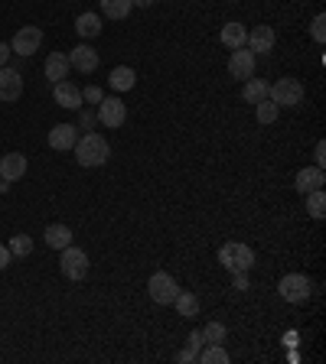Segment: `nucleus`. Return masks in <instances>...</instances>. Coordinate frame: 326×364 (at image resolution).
<instances>
[{"label": "nucleus", "instance_id": "obj_1", "mask_svg": "<svg viewBox=\"0 0 326 364\" xmlns=\"http://www.w3.org/2000/svg\"><path fill=\"white\" fill-rule=\"evenodd\" d=\"M76 150V160L78 166H105L111 156V147H108V140L101 137V134H85V137H78V143L72 147Z\"/></svg>", "mask_w": 326, "mask_h": 364}, {"label": "nucleus", "instance_id": "obj_2", "mask_svg": "<svg viewBox=\"0 0 326 364\" xmlns=\"http://www.w3.org/2000/svg\"><path fill=\"white\" fill-rule=\"evenodd\" d=\"M218 264L228 270V273H248L255 267V251L248 244H239V241H228V244L218 247Z\"/></svg>", "mask_w": 326, "mask_h": 364}, {"label": "nucleus", "instance_id": "obj_3", "mask_svg": "<svg viewBox=\"0 0 326 364\" xmlns=\"http://www.w3.org/2000/svg\"><path fill=\"white\" fill-rule=\"evenodd\" d=\"M59 270H62V277L72 280V283L85 280L88 277V254L76 244L62 247V251H59Z\"/></svg>", "mask_w": 326, "mask_h": 364}, {"label": "nucleus", "instance_id": "obj_4", "mask_svg": "<svg viewBox=\"0 0 326 364\" xmlns=\"http://www.w3.org/2000/svg\"><path fill=\"white\" fill-rule=\"evenodd\" d=\"M268 98L277 107H297L304 101V85L297 78H277L274 85H268Z\"/></svg>", "mask_w": 326, "mask_h": 364}, {"label": "nucleus", "instance_id": "obj_5", "mask_svg": "<svg viewBox=\"0 0 326 364\" xmlns=\"http://www.w3.org/2000/svg\"><path fill=\"white\" fill-rule=\"evenodd\" d=\"M277 293H281V300H287V302H307L310 293H314V283H310L304 273H287V277H281V283H277Z\"/></svg>", "mask_w": 326, "mask_h": 364}, {"label": "nucleus", "instance_id": "obj_6", "mask_svg": "<svg viewBox=\"0 0 326 364\" xmlns=\"http://www.w3.org/2000/svg\"><path fill=\"white\" fill-rule=\"evenodd\" d=\"M147 293H151V300L157 302V306H173L176 293H180V286H176V280L170 277V273H153L151 283H147Z\"/></svg>", "mask_w": 326, "mask_h": 364}, {"label": "nucleus", "instance_id": "obj_7", "mask_svg": "<svg viewBox=\"0 0 326 364\" xmlns=\"http://www.w3.org/2000/svg\"><path fill=\"white\" fill-rule=\"evenodd\" d=\"M40 43H43V30H40V26H20L17 36H13V43H10V53L33 55L36 49H40Z\"/></svg>", "mask_w": 326, "mask_h": 364}, {"label": "nucleus", "instance_id": "obj_8", "mask_svg": "<svg viewBox=\"0 0 326 364\" xmlns=\"http://www.w3.org/2000/svg\"><path fill=\"white\" fill-rule=\"evenodd\" d=\"M98 120L105 124V127H121L124 120H128V107L121 98H101V104H98Z\"/></svg>", "mask_w": 326, "mask_h": 364}, {"label": "nucleus", "instance_id": "obj_9", "mask_svg": "<svg viewBox=\"0 0 326 364\" xmlns=\"http://www.w3.org/2000/svg\"><path fill=\"white\" fill-rule=\"evenodd\" d=\"M228 72H232V78H241V82H248V78H255V53L251 49H235V53L228 55Z\"/></svg>", "mask_w": 326, "mask_h": 364}, {"label": "nucleus", "instance_id": "obj_10", "mask_svg": "<svg viewBox=\"0 0 326 364\" xmlns=\"http://www.w3.org/2000/svg\"><path fill=\"white\" fill-rule=\"evenodd\" d=\"M23 95V78L17 69L10 65H3L0 69V101H20Z\"/></svg>", "mask_w": 326, "mask_h": 364}, {"label": "nucleus", "instance_id": "obj_11", "mask_svg": "<svg viewBox=\"0 0 326 364\" xmlns=\"http://www.w3.org/2000/svg\"><path fill=\"white\" fill-rule=\"evenodd\" d=\"M53 98H55V104H59V107H69V111H78V107H82V101H85V98H82V88L72 85L69 78L55 82Z\"/></svg>", "mask_w": 326, "mask_h": 364}, {"label": "nucleus", "instance_id": "obj_12", "mask_svg": "<svg viewBox=\"0 0 326 364\" xmlns=\"http://www.w3.org/2000/svg\"><path fill=\"white\" fill-rule=\"evenodd\" d=\"M69 65H72L76 72H82V75H92V72L98 69V53L92 49V46L82 43V46H76V49H72V55H69Z\"/></svg>", "mask_w": 326, "mask_h": 364}, {"label": "nucleus", "instance_id": "obj_13", "mask_svg": "<svg viewBox=\"0 0 326 364\" xmlns=\"http://www.w3.org/2000/svg\"><path fill=\"white\" fill-rule=\"evenodd\" d=\"M78 143V127L76 124H55L49 130V147L53 150H72Z\"/></svg>", "mask_w": 326, "mask_h": 364}, {"label": "nucleus", "instance_id": "obj_14", "mask_svg": "<svg viewBox=\"0 0 326 364\" xmlns=\"http://www.w3.org/2000/svg\"><path fill=\"white\" fill-rule=\"evenodd\" d=\"M274 43H277V36H274L271 26H255V30H248V39H245V46H248L251 53H271Z\"/></svg>", "mask_w": 326, "mask_h": 364}, {"label": "nucleus", "instance_id": "obj_15", "mask_svg": "<svg viewBox=\"0 0 326 364\" xmlns=\"http://www.w3.org/2000/svg\"><path fill=\"white\" fill-rule=\"evenodd\" d=\"M26 176V156L23 153H7L0 160V179L3 182H20Z\"/></svg>", "mask_w": 326, "mask_h": 364}, {"label": "nucleus", "instance_id": "obj_16", "mask_svg": "<svg viewBox=\"0 0 326 364\" xmlns=\"http://www.w3.org/2000/svg\"><path fill=\"white\" fill-rule=\"evenodd\" d=\"M323 182H326L323 170H320V166H310V170L297 172L293 185H297V192H300V195H307V192H314V189H323Z\"/></svg>", "mask_w": 326, "mask_h": 364}, {"label": "nucleus", "instance_id": "obj_17", "mask_svg": "<svg viewBox=\"0 0 326 364\" xmlns=\"http://www.w3.org/2000/svg\"><path fill=\"white\" fill-rule=\"evenodd\" d=\"M69 69H72V65H69V55L65 53L46 55V78H49V82H62V78L69 75Z\"/></svg>", "mask_w": 326, "mask_h": 364}, {"label": "nucleus", "instance_id": "obj_18", "mask_svg": "<svg viewBox=\"0 0 326 364\" xmlns=\"http://www.w3.org/2000/svg\"><path fill=\"white\" fill-rule=\"evenodd\" d=\"M43 237H46V247H53V251H62V247L72 244V228H69V225H49Z\"/></svg>", "mask_w": 326, "mask_h": 364}, {"label": "nucleus", "instance_id": "obj_19", "mask_svg": "<svg viewBox=\"0 0 326 364\" xmlns=\"http://www.w3.org/2000/svg\"><path fill=\"white\" fill-rule=\"evenodd\" d=\"M245 39H248V26H245V23H225V26H222V43H225L228 49H241Z\"/></svg>", "mask_w": 326, "mask_h": 364}, {"label": "nucleus", "instance_id": "obj_20", "mask_svg": "<svg viewBox=\"0 0 326 364\" xmlns=\"http://www.w3.org/2000/svg\"><path fill=\"white\" fill-rule=\"evenodd\" d=\"M173 306H176V312L183 316V319H193V316H199V296L196 293H176V300H173Z\"/></svg>", "mask_w": 326, "mask_h": 364}, {"label": "nucleus", "instance_id": "obj_21", "mask_svg": "<svg viewBox=\"0 0 326 364\" xmlns=\"http://www.w3.org/2000/svg\"><path fill=\"white\" fill-rule=\"evenodd\" d=\"M76 30L82 39H95L98 33H101V20H98V13H82L76 20Z\"/></svg>", "mask_w": 326, "mask_h": 364}, {"label": "nucleus", "instance_id": "obj_22", "mask_svg": "<svg viewBox=\"0 0 326 364\" xmlns=\"http://www.w3.org/2000/svg\"><path fill=\"white\" fill-rule=\"evenodd\" d=\"M134 82H137V75H134V69H128V65H118V69L111 72V88H114V91H130Z\"/></svg>", "mask_w": 326, "mask_h": 364}, {"label": "nucleus", "instance_id": "obj_23", "mask_svg": "<svg viewBox=\"0 0 326 364\" xmlns=\"http://www.w3.org/2000/svg\"><path fill=\"white\" fill-rule=\"evenodd\" d=\"M241 98L248 101V104H258L268 98V82H261V78H248L245 88H241Z\"/></svg>", "mask_w": 326, "mask_h": 364}, {"label": "nucleus", "instance_id": "obj_24", "mask_svg": "<svg viewBox=\"0 0 326 364\" xmlns=\"http://www.w3.org/2000/svg\"><path fill=\"white\" fill-rule=\"evenodd\" d=\"M130 10H134L130 0H101V13H105L108 20H124Z\"/></svg>", "mask_w": 326, "mask_h": 364}, {"label": "nucleus", "instance_id": "obj_25", "mask_svg": "<svg viewBox=\"0 0 326 364\" xmlns=\"http://www.w3.org/2000/svg\"><path fill=\"white\" fill-rule=\"evenodd\" d=\"M199 348H203V332H189V338H186V348L180 354H176V361H196V354H199Z\"/></svg>", "mask_w": 326, "mask_h": 364}, {"label": "nucleus", "instance_id": "obj_26", "mask_svg": "<svg viewBox=\"0 0 326 364\" xmlns=\"http://www.w3.org/2000/svg\"><path fill=\"white\" fill-rule=\"evenodd\" d=\"M196 361L199 364H228V352L222 348V345H209L206 352L196 354Z\"/></svg>", "mask_w": 326, "mask_h": 364}, {"label": "nucleus", "instance_id": "obj_27", "mask_svg": "<svg viewBox=\"0 0 326 364\" xmlns=\"http://www.w3.org/2000/svg\"><path fill=\"white\" fill-rule=\"evenodd\" d=\"M277 111H281V107L274 104L271 98H264V101H258V104H255V118H258V124H274Z\"/></svg>", "mask_w": 326, "mask_h": 364}, {"label": "nucleus", "instance_id": "obj_28", "mask_svg": "<svg viewBox=\"0 0 326 364\" xmlns=\"http://www.w3.org/2000/svg\"><path fill=\"white\" fill-rule=\"evenodd\" d=\"M7 247H10L13 257H30V254H33V237L30 235H13Z\"/></svg>", "mask_w": 326, "mask_h": 364}, {"label": "nucleus", "instance_id": "obj_29", "mask_svg": "<svg viewBox=\"0 0 326 364\" xmlns=\"http://www.w3.org/2000/svg\"><path fill=\"white\" fill-rule=\"evenodd\" d=\"M307 212L314 215V218H323V215H326V195H323V189L307 192Z\"/></svg>", "mask_w": 326, "mask_h": 364}, {"label": "nucleus", "instance_id": "obj_30", "mask_svg": "<svg viewBox=\"0 0 326 364\" xmlns=\"http://www.w3.org/2000/svg\"><path fill=\"white\" fill-rule=\"evenodd\" d=\"M203 342L206 345H222L225 342V325H222V322H209L206 329H203Z\"/></svg>", "mask_w": 326, "mask_h": 364}, {"label": "nucleus", "instance_id": "obj_31", "mask_svg": "<svg viewBox=\"0 0 326 364\" xmlns=\"http://www.w3.org/2000/svg\"><path fill=\"white\" fill-rule=\"evenodd\" d=\"M310 33H314L316 43H326V17H323V13H316V17H314V26H310Z\"/></svg>", "mask_w": 326, "mask_h": 364}, {"label": "nucleus", "instance_id": "obj_32", "mask_svg": "<svg viewBox=\"0 0 326 364\" xmlns=\"http://www.w3.org/2000/svg\"><path fill=\"white\" fill-rule=\"evenodd\" d=\"M82 98H85V101H92V104H101V98H105V91H101L98 85H88L85 91H82Z\"/></svg>", "mask_w": 326, "mask_h": 364}, {"label": "nucleus", "instance_id": "obj_33", "mask_svg": "<svg viewBox=\"0 0 326 364\" xmlns=\"http://www.w3.org/2000/svg\"><path fill=\"white\" fill-rule=\"evenodd\" d=\"M323 163H326V143L320 140V143H316V166L323 170Z\"/></svg>", "mask_w": 326, "mask_h": 364}, {"label": "nucleus", "instance_id": "obj_34", "mask_svg": "<svg viewBox=\"0 0 326 364\" xmlns=\"http://www.w3.org/2000/svg\"><path fill=\"white\" fill-rule=\"evenodd\" d=\"M10 257H13V254H10V247H3V244H0V270H7Z\"/></svg>", "mask_w": 326, "mask_h": 364}, {"label": "nucleus", "instance_id": "obj_35", "mask_svg": "<svg viewBox=\"0 0 326 364\" xmlns=\"http://www.w3.org/2000/svg\"><path fill=\"white\" fill-rule=\"evenodd\" d=\"M7 62H10V46H7V43H0V69H3Z\"/></svg>", "mask_w": 326, "mask_h": 364}, {"label": "nucleus", "instance_id": "obj_36", "mask_svg": "<svg viewBox=\"0 0 326 364\" xmlns=\"http://www.w3.org/2000/svg\"><path fill=\"white\" fill-rule=\"evenodd\" d=\"M235 289H248V277L245 273H235Z\"/></svg>", "mask_w": 326, "mask_h": 364}, {"label": "nucleus", "instance_id": "obj_37", "mask_svg": "<svg viewBox=\"0 0 326 364\" xmlns=\"http://www.w3.org/2000/svg\"><path fill=\"white\" fill-rule=\"evenodd\" d=\"M92 124H95V114H92V111H85V114H82V127H92Z\"/></svg>", "mask_w": 326, "mask_h": 364}, {"label": "nucleus", "instance_id": "obj_38", "mask_svg": "<svg viewBox=\"0 0 326 364\" xmlns=\"http://www.w3.org/2000/svg\"><path fill=\"white\" fill-rule=\"evenodd\" d=\"M130 3H134V7H151L153 0H130Z\"/></svg>", "mask_w": 326, "mask_h": 364}]
</instances>
